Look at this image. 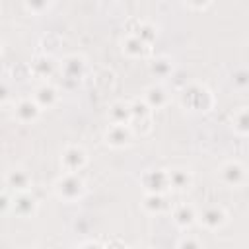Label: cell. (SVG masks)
<instances>
[{
	"instance_id": "obj_19",
	"label": "cell",
	"mask_w": 249,
	"mask_h": 249,
	"mask_svg": "<svg viewBox=\"0 0 249 249\" xmlns=\"http://www.w3.org/2000/svg\"><path fill=\"white\" fill-rule=\"evenodd\" d=\"M142 99L148 103V107L154 111V109H161L169 103V91L161 86V84H154L150 88L144 89V95Z\"/></svg>"
},
{
	"instance_id": "obj_21",
	"label": "cell",
	"mask_w": 249,
	"mask_h": 249,
	"mask_svg": "<svg viewBox=\"0 0 249 249\" xmlns=\"http://www.w3.org/2000/svg\"><path fill=\"white\" fill-rule=\"evenodd\" d=\"M230 126L239 136H247L249 134V111H247V107H239L237 111L231 113Z\"/></svg>"
},
{
	"instance_id": "obj_20",
	"label": "cell",
	"mask_w": 249,
	"mask_h": 249,
	"mask_svg": "<svg viewBox=\"0 0 249 249\" xmlns=\"http://www.w3.org/2000/svg\"><path fill=\"white\" fill-rule=\"evenodd\" d=\"M107 119H109V123H113V124H128L130 119H132L128 101H121V99H119V101H113V103L109 105Z\"/></svg>"
},
{
	"instance_id": "obj_23",
	"label": "cell",
	"mask_w": 249,
	"mask_h": 249,
	"mask_svg": "<svg viewBox=\"0 0 249 249\" xmlns=\"http://www.w3.org/2000/svg\"><path fill=\"white\" fill-rule=\"evenodd\" d=\"M60 45H62V39H60L56 33H47V35H43L41 41H39L41 53H45V54H53Z\"/></svg>"
},
{
	"instance_id": "obj_10",
	"label": "cell",
	"mask_w": 249,
	"mask_h": 249,
	"mask_svg": "<svg viewBox=\"0 0 249 249\" xmlns=\"http://www.w3.org/2000/svg\"><path fill=\"white\" fill-rule=\"evenodd\" d=\"M140 185L146 193H167L169 191L167 169H146V171H142Z\"/></svg>"
},
{
	"instance_id": "obj_2",
	"label": "cell",
	"mask_w": 249,
	"mask_h": 249,
	"mask_svg": "<svg viewBox=\"0 0 249 249\" xmlns=\"http://www.w3.org/2000/svg\"><path fill=\"white\" fill-rule=\"evenodd\" d=\"M53 191L64 202H78L86 195V183L78 173L62 171V175L53 183Z\"/></svg>"
},
{
	"instance_id": "obj_26",
	"label": "cell",
	"mask_w": 249,
	"mask_h": 249,
	"mask_svg": "<svg viewBox=\"0 0 249 249\" xmlns=\"http://www.w3.org/2000/svg\"><path fill=\"white\" fill-rule=\"evenodd\" d=\"M128 105H130L132 119H140V117H150V115H152V109L148 107V103H146L142 97H136V99L128 101Z\"/></svg>"
},
{
	"instance_id": "obj_27",
	"label": "cell",
	"mask_w": 249,
	"mask_h": 249,
	"mask_svg": "<svg viewBox=\"0 0 249 249\" xmlns=\"http://www.w3.org/2000/svg\"><path fill=\"white\" fill-rule=\"evenodd\" d=\"M247 72H245V68H239V70H235L233 72V86L235 88H239V89H245L247 88Z\"/></svg>"
},
{
	"instance_id": "obj_7",
	"label": "cell",
	"mask_w": 249,
	"mask_h": 249,
	"mask_svg": "<svg viewBox=\"0 0 249 249\" xmlns=\"http://www.w3.org/2000/svg\"><path fill=\"white\" fill-rule=\"evenodd\" d=\"M41 113H43V109L35 103L33 97H19L14 103V109H12L14 119L21 124H33L41 117Z\"/></svg>"
},
{
	"instance_id": "obj_4",
	"label": "cell",
	"mask_w": 249,
	"mask_h": 249,
	"mask_svg": "<svg viewBox=\"0 0 249 249\" xmlns=\"http://www.w3.org/2000/svg\"><path fill=\"white\" fill-rule=\"evenodd\" d=\"M228 210L222 204H208L202 210H196V222L208 230V231H218L228 224Z\"/></svg>"
},
{
	"instance_id": "obj_31",
	"label": "cell",
	"mask_w": 249,
	"mask_h": 249,
	"mask_svg": "<svg viewBox=\"0 0 249 249\" xmlns=\"http://www.w3.org/2000/svg\"><path fill=\"white\" fill-rule=\"evenodd\" d=\"M12 206V196L6 191H0V214H6Z\"/></svg>"
},
{
	"instance_id": "obj_33",
	"label": "cell",
	"mask_w": 249,
	"mask_h": 249,
	"mask_svg": "<svg viewBox=\"0 0 249 249\" xmlns=\"http://www.w3.org/2000/svg\"><path fill=\"white\" fill-rule=\"evenodd\" d=\"M0 54H2V45H0Z\"/></svg>"
},
{
	"instance_id": "obj_30",
	"label": "cell",
	"mask_w": 249,
	"mask_h": 249,
	"mask_svg": "<svg viewBox=\"0 0 249 249\" xmlns=\"http://www.w3.org/2000/svg\"><path fill=\"white\" fill-rule=\"evenodd\" d=\"M200 245H202V241L196 239V237H191V235L181 237V239L177 241V247H200Z\"/></svg>"
},
{
	"instance_id": "obj_3",
	"label": "cell",
	"mask_w": 249,
	"mask_h": 249,
	"mask_svg": "<svg viewBox=\"0 0 249 249\" xmlns=\"http://www.w3.org/2000/svg\"><path fill=\"white\" fill-rule=\"evenodd\" d=\"M218 179L228 189H241L247 183V169L237 160H228L218 167Z\"/></svg>"
},
{
	"instance_id": "obj_15",
	"label": "cell",
	"mask_w": 249,
	"mask_h": 249,
	"mask_svg": "<svg viewBox=\"0 0 249 249\" xmlns=\"http://www.w3.org/2000/svg\"><path fill=\"white\" fill-rule=\"evenodd\" d=\"M121 49L126 56L130 58H148L152 56L154 49L152 45H146L144 41H140L136 35H124V39L121 41Z\"/></svg>"
},
{
	"instance_id": "obj_32",
	"label": "cell",
	"mask_w": 249,
	"mask_h": 249,
	"mask_svg": "<svg viewBox=\"0 0 249 249\" xmlns=\"http://www.w3.org/2000/svg\"><path fill=\"white\" fill-rule=\"evenodd\" d=\"M214 0H185V4L191 8V10H206Z\"/></svg>"
},
{
	"instance_id": "obj_28",
	"label": "cell",
	"mask_w": 249,
	"mask_h": 249,
	"mask_svg": "<svg viewBox=\"0 0 249 249\" xmlns=\"http://www.w3.org/2000/svg\"><path fill=\"white\" fill-rule=\"evenodd\" d=\"M10 97H12V89H10L8 82L0 80V105L8 103V101H10Z\"/></svg>"
},
{
	"instance_id": "obj_22",
	"label": "cell",
	"mask_w": 249,
	"mask_h": 249,
	"mask_svg": "<svg viewBox=\"0 0 249 249\" xmlns=\"http://www.w3.org/2000/svg\"><path fill=\"white\" fill-rule=\"evenodd\" d=\"M132 35H136V37H138L140 41H144L146 45H154L156 39H158V27H156L154 23H150V21H140L138 29H136Z\"/></svg>"
},
{
	"instance_id": "obj_9",
	"label": "cell",
	"mask_w": 249,
	"mask_h": 249,
	"mask_svg": "<svg viewBox=\"0 0 249 249\" xmlns=\"http://www.w3.org/2000/svg\"><path fill=\"white\" fill-rule=\"evenodd\" d=\"M134 138V132L130 128V124H113L109 123V126L103 132V140L107 146L111 148H126Z\"/></svg>"
},
{
	"instance_id": "obj_17",
	"label": "cell",
	"mask_w": 249,
	"mask_h": 249,
	"mask_svg": "<svg viewBox=\"0 0 249 249\" xmlns=\"http://www.w3.org/2000/svg\"><path fill=\"white\" fill-rule=\"evenodd\" d=\"M142 208L152 214V216H158V214H163L171 208L165 193H146L144 198H142Z\"/></svg>"
},
{
	"instance_id": "obj_1",
	"label": "cell",
	"mask_w": 249,
	"mask_h": 249,
	"mask_svg": "<svg viewBox=\"0 0 249 249\" xmlns=\"http://www.w3.org/2000/svg\"><path fill=\"white\" fill-rule=\"evenodd\" d=\"M177 99H179L183 109H189L195 113H206L214 107L212 91L200 82H187L185 86H181Z\"/></svg>"
},
{
	"instance_id": "obj_6",
	"label": "cell",
	"mask_w": 249,
	"mask_h": 249,
	"mask_svg": "<svg viewBox=\"0 0 249 249\" xmlns=\"http://www.w3.org/2000/svg\"><path fill=\"white\" fill-rule=\"evenodd\" d=\"M88 165V152L78 144H68L60 152V167L62 171L78 173Z\"/></svg>"
},
{
	"instance_id": "obj_25",
	"label": "cell",
	"mask_w": 249,
	"mask_h": 249,
	"mask_svg": "<svg viewBox=\"0 0 249 249\" xmlns=\"http://www.w3.org/2000/svg\"><path fill=\"white\" fill-rule=\"evenodd\" d=\"M51 6H53V0H23V8L33 16H41L49 12Z\"/></svg>"
},
{
	"instance_id": "obj_11",
	"label": "cell",
	"mask_w": 249,
	"mask_h": 249,
	"mask_svg": "<svg viewBox=\"0 0 249 249\" xmlns=\"http://www.w3.org/2000/svg\"><path fill=\"white\" fill-rule=\"evenodd\" d=\"M10 210H12L18 218H33V216L37 214V210H39V200L31 195V191L14 193Z\"/></svg>"
},
{
	"instance_id": "obj_16",
	"label": "cell",
	"mask_w": 249,
	"mask_h": 249,
	"mask_svg": "<svg viewBox=\"0 0 249 249\" xmlns=\"http://www.w3.org/2000/svg\"><path fill=\"white\" fill-rule=\"evenodd\" d=\"M167 179H169V191L175 193H185L193 187V173L185 167L167 169Z\"/></svg>"
},
{
	"instance_id": "obj_5",
	"label": "cell",
	"mask_w": 249,
	"mask_h": 249,
	"mask_svg": "<svg viewBox=\"0 0 249 249\" xmlns=\"http://www.w3.org/2000/svg\"><path fill=\"white\" fill-rule=\"evenodd\" d=\"M58 72L60 78H68V80H76L82 84V80L88 74V60L86 56L74 53V54H66L62 56V60L58 62Z\"/></svg>"
},
{
	"instance_id": "obj_14",
	"label": "cell",
	"mask_w": 249,
	"mask_h": 249,
	"mask_svg": "<svg viewBox=\"0 0 249 249\" xmlns=\"http://www.w3.org/2000/svg\"><path fill=\"white\" fill-rule=\"evenodd\" d=\"M169 212H171L175 226L181 230H189L191 226L196 224V208L189 202H179L173 208H169Z\"/></svg>"
},
{
	"instance_id": "obj_13",
	"label": "cell",
	"mask_w": 249,
	"mask_h": 249,
	"mask_svg": "<svg viewBox=\"0 0 249 249\" xmlns=\"http://www.w3.org/2000/svg\"><path fill=\"white\" fill-rule=\"evenodd\" d=\"M6 187L14 193H25L33 189V177L25 167H12L6 173Z\"/></svg>"
},
{
	"instance_id": "obj_29",
	"label": "cell",
	"mask_w": 249,
	"mask_h": 249,
	"mask_svg": "<svg viewBox=\"0 0 249 249\" xmlns=\"http://www.w3.org/2000/svg\"><path fill=\"white\" fill-rule=\"evenodd\" d=\"M140 18H128L126 21H124V25H123V29L126 31V35H132L136 29H138V25H140Z\"/></svg>"
},
{
	"instance_id": "obj_8",
	"label": "cell",
	"mask_w": 249,
	"mask_h": 249,
	"mask_svg": "<svg viewBox=\"0 0 249 249\" xmlns=\"http://www.w3.org/2000/svg\"><path fill=\"white\" fill-rule=\"evenodd\" d=\"M58 72V64L53 58V54H45L39 53L37 56H33V60L29 62V74L41 82H47L49 78H53Z\"/></svg>"
},
{
	"instance_id": "obj_24",
	"label": "cell",
	"mask_w": 249,
	"mask_h": 249,
	"mask_svg": "<svg viewBox=\"0 0 249 249\" xmlns=\"http://www.w3.org/2000/svg\"><path fill=\"white\" fill-rule=\"evenodd\" d=\"M154 121H152V115L150 117H140V119H130V128H132V132L134 134H140V136H146V134H150L152 132V128H154V124H152Z\"/></svg>"
},
{
	"instance_id": "obj_18",
	"label": "cell",
	"mask_w": 249,
	"mask_h": 249,
	"mask_svg": "<svg viewBox=\"0 0 249 249\" xmlns=\"http://www.w3.org/2000/svg\"><path fill=\"white\" fill-rule=\"evenodd\" d=\"M150 74L158 80H167L173 76L175 72V66H173V58L167 56V54H160V56H154L150 60V66H148Z\"/></svg>"
},
{
	"instance_id": "obj_12",
	"label": "cell",
	"mask_w": 249,
	"mask_h": 249,
	"mask_svg": "<svg viewBox=\"0 0 249 249\" xmlns=\"http://www.w3.org/2000/svg\"><path fill=\"white\" fill-rule=\"evenodd\" d=\"M31 97H33L35 103L45 111V109H51V107H54V105L58 103V99H60V88L47 80V82H41V84L33 89V95H31Z\"/></svg>"
}]
</instances>
